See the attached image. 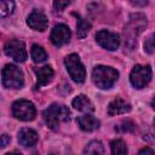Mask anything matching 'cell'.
Segmentation results:
<instances>
[{
  "instance_id": "obj_1",
  "label": "cell",
  "mask_w": 155,
  "mask_h": 155,
  "mask_svg": "<svg viewBox=\"0 0 155 155\" xmlns=\"http://www.w3.org/2000/svg\"><path fill=\"white\" fill-rule=\"evenodd\" d=\"M70 116H71V113L68 109V107L63 104H57V103L50 105L44 111V120L51 130L58 128V126L62 122H68L70 120Z\"/></svg>"
},
{
  "instance_id": "obj_2",
  "label": "cell",
  "mask_w": 155,
  "mask_h": 155,
  "mask_svg": "<svg viewBox=\"0 0 155 155\" xmlns=\"http://www.w3.org/2000/svg\"><path fill=\"white\" fill-rule=\"evenodd\" d=\"M147 27V17L142 13H136L130 17L128 23L125 25L124 33H125V45H127L130 48L134 46V42L137 40V36L143 31V29Z\"/></svg>"
},
{
  "instance_id": "obj_3",
  "label": "cell",
  "mask_w": 155,
  "mask_h": 155,
  "mask_svg": "<svg viewBox=\"0 0 155 155\" xmlns=\"http://www.w3.org/2000/svg\"><path fill=\"white\" fill-rule=\"evenodd\" d=\"M117 79H119V73L111 67L97 65L92 70V81L97 87L102 90L113 87V85L116 82Z\"/></svg>"
},
{
  "instance_id": "obj_4",
  "label": "cell",
  "mask_w": 155,
  "mask_h": 155,
  "mask_svg": "<svg viewBox=\"0 0 155 155\" xmlns=\"http://www.w3.org/2000/svg\"><path fill=\"white\" fill-rule=\"evenodd\" d=\"M2 85L6 88H22L24 85L22 70L15 64H6L2 69Z\"/></svg>"
},
{
  "instance_id": "obj_5",
  "label": "cell",
  "mask_w": 155,
  "mask_h": 155,
  "mask_svg": "<svg viewBox=\"0 0 155 155\" xmlns=\"http://www.w3.org/2000/svg\"><path fill=\"white\" fill-rule=\"evenodd\" d=\"M64 64H65V68H67V70H68L73 81H75L78 84H81V82L85 81L86 70H85L84 64L81 63L78 54L71 53V54L67 56L65 59H64Z\"/></svg>"
},
{
  "instance_id": "obj_6",
  "label": "cell",
  "mask_w": 155,
  "mask_h": 155,
  "mask_svg": "<svg viewBox=\"0 0 155 155\" xmlns=\"http://www.w3.org/2000/svg\"><path fill=\"white\" fill-rule=\"evenodd\" d=\"M12 115L21 121H31L36 115V109L31 102L19 99L12 104Z\"/></svg>"
},
{
  "instance_id": "obj_7",
  "label": "cell",
  "mask_w": 155,
  "mask_h": 155,
  "mask_svg": "<svg viewBox=\"0 0 155 155\" xmlns=\"http://www.w3.org/2000/svg\"><path fill=\"white\" fill-rule=\"evenodd\" d=\"M151 79V69L149 65H136L131 74H130V81L133 87L136 88H143L145 87Z\"/></svg>"
},
{
  "instance_id": "obj_8",
  "label": "cell",
  "mask_w": 155,
  "mask_h": 155,
  "mask_svg": "<svg viewBox=\"0 0 155 155\" xmlns=\"http://www.w3.org/2000/svg\"><path fill=\"white\" fill-rule=\"evenodd\" d=\"M4 51L5 53L11 57L13 61L18 62V63H22V62H25L27 57H28V53H27V50H25V45L24 42L19 41V40H8L6 44H5V47H4Z\"/></svg>"
},
{
  "instance_id": "obj_9",
  "label": "cell",
  "mask_w": 155,
  "mask_h": 155,
  "mask_svg": "<svg viewBox=\"0 0 155 155\" xmlns=\"http://www.w3.org/2000/svg\"><path fill=\"white\" fill-rule=\"evenodd\" d=\"M96 41L103 48L108 51H114L120 45V36L116 33L109 30H99L96 34Z\"/></svg>"
},
{
  "instance_id": "obj_10",
  "label": "cell",
  "mask_w": 155,
  "mask_h": 155,
  "mask_svg": "<svg viewBox=\"0 0 155 155\" xmlns=\"http://www.w3.org/2000/svg\"><path fill=\"white\" fill-rule=\"evenodd\" d=\"M70 35H71V33L65 24H57L53 27L51 35H50V39L54 46L61 47V46L69 42Z\"/></svg>"
},
{
  "instance_id": "obj_11",
  "label": "cell",
  "mask_w": 155,
  "mask_h": 155,
  "mask_svg": "<svg viewBox=\"0 0 155 155\" xmlns=\"http://www.w3.org/2000/svg\"><path fill=\"white\" fill-rule=\"evenodd\" d=\"M27 24L34 29V30H39V31H44L47 25H48V19L45 16L44 12L39 11V10H34L27 18Z\"/></svg>"
},
{
  "instance_id": "obj_12",
  "label": "cell",
  "mask_w": 155,
  "mask_h": 155,
  "mask_svg": "<svg viewBox=\"0 0 155 155\" xmlns=\"http://www.w3.org/2000/svg\"><path fill=\"white\" fill-rule=\"evenodd\" d=\"M128 111H131V104L120 97H116L115 99H113L108 105V114L110 116L126 114Z\"/></svg>"
},
{
  "instance_id": "obj_13",
  "label": "cell",
  "mask_w": 155,
  "mask_h": 155,
  "mask_svg": "<svg viewBox=\"0 0 155 155\" xmlns=\"http://www.w3.org/2000/svg\"><path fill=\"white\" fill-rule=\"evenodd\" d=\"M39 137L38 133L31 130V128H22L18 132V142L21 145L28 148V147H34L38 142Z\"/></svg>"
},
{
  "instance_id": "obj_14",
  "label": "cell",
  "mask_w": 155,
  "mask_h": 155,
  "mask_svg": "<svg viewBox=\"0 0 155 155\" xmlns=\"http://www.w3.org/2000/svg\"><path fill=\"white\" fill-rule=\"evenodd\" d=\"M35 74H36V85L38 86H45L47 85L52 78H53V69L50 65H44L41 68H35L34 69Z\"/></svg>"
},
{
  "instance_id": "obj_15",
  "label": "cell",
  "mask_w": 155,
  "mask_h": 155,
  "mask_svg": "<svg viewBox=\"0 0 155 155\" xmlns=\"http://www.w3.org/2000/svg\"><path fill=\"white\" fill-rule=\"evenodd\" d=\"M76 122H78L79 127L82 131H86V132H92V131H94L99 127V121L96 117H93L92 115H88V114L79 116L76 119Z\"/></svg>"
},
{
  "instance_id": "obj_16",
  "label": "cell",
  "mask_w": 155,
  "mask_h": 155,
  "mask_svg": "<svg viewBox=\"0 0 155 155\" xmlns=\"http://www.w3.org/2000/svg\"><path fill=\"white\" fill-rule=\"evenodd\" d=\"M71 104H73V107L76 110L82 111V113H86V114H90V113H92L94 110V107L91 103V101L86 96H84V94H80V96L75 97L73 99V103Z\"/></svg>"
},
{
  "instance_id": "obj_17",
  "label": "cell",
  "mask_w": 155,
  "mask_h": 155,
  "mask_svg": "<svg viewBox=\"0 0 155 155\" xmlns=\"http://www.w3.org/2000/svg\"><path fill=\"white\" fill-rule=\"evenodd\" d=\"M91 29V24L85 19L82 18L81 16H78V23H76V35L79 39H84L87 33L90 31Z\"/></svg>"
},
{
  "instance_id": "obj_18",
  "label": "cell",
  "mask_w": 155,
  "mask_h": 155,
  "mask_svg": "<svg viewBox=\"0 0 155 155\" xmlns=\"http://www.w3.org/2000/svg\"><path fill=\"white\" fill-rule=\"evenodd\" d=\"M30 54H31V58L35 63H42L46 61L47 58V53L45 52V50L39 46V45H33L31 46V51H30Z\"/></svg>"
},
{
  "instance_id": "obj_19",
  "label": "cell",
  "mask_w": 155,
  "mask_h": 155,
  "mask_svg": "<svg viewBox=\"0 0 155 155\" xmlns=\"http://www.w3.org/2000/svg\"><path fill=\"white\" fill-rule=\"evenodd\" d=\"M84 153L85 154H103L104 153V148H103V144L99 142V140H92L90 142L86 148L84 149Z\"/></svg>"
},
{
  "instance_id": "obj_20",
  "label": "cell",
  "mask_w": 155,
  "mask_h": 155,
  "mask_svg": "<svg viewBox=\"0 0 155 155\" xmlns=\"http://www.w3.org/2000/svg\"><path fill=\"white\" fill-rule=\"evenodd\" d=\"M15 10L13 0H0V15L1 17L10 16Z\"/></svg>"
},
{
  "instance_id": "obj_21",
  "label": "cell",
  "mask_w": 155,
  "mask_h": 155,
  "mask_svg": "<svg viewBox=\"0 0 155 155\" xmlns=\"http://www.w3.org/2000/svg\"><path fill=\"white\" fill-rule=\"evenodd\" d=\"M110 149H111L113 154H126L127 153L126 143L122 139H114V140H111Z\"/></svg>"
},
{
  "instance_id": "obj_22",
  "label": "cell",
  "mask_w": 155,
  "mask_h": 155,
  "mask_svg": "<svg viewBox=\"0 0 155 155\" xmlns=\"http://www.w3.org/2000/svg\"><path fill=\"white\" fill-rule=\"evenodd\" d=\"M144 51L147 53H153L155 51V33L151 34L144 42Z\"/></svg>"
},
{
  "instance_id": "obj_23",
  "label": "cell",
  "mask_w": 155,
  "mask_h": 155,
  "mask_svg": "<svg viewBox=\"0 0 155 155\" xmlns=\"http://www.w3.org/2000/svg\"><path fill=\"white\" fill-rule=\"evenodd\" d=\"M117 131H121V132H132L134 130V124L130 120L127 121H122L120 125H117L116 127Z\"/></svg>"
},
{
  "instance_id": "obj_24",
  "label": "cell",
  "mask_w": 155,
  "mask_h": 155,
  "mask_svg": "<svg viewBox=\"0 0 155 155\" xmlns=\"http://www.w3.org/2000/svg\"><path fill=\"white\" fill-rule=\"evenodd\" d=\"M69 2H70V0H54L53 5L57 11H63L69 5Z\"/></svg>"
},
{
  "instance_id": "obj_25",
  "label": "cell",
  "mask_w": 155,
  "mask_h": 155,
  "mask_svg": "<svg viewBox=\"0 0 155 155\" xmlns=\"http://www.w3.org/2000/svg\"><path fill=\"white\" fill-rule=\"evenodd\" d=\"M130 1H131V4H132L133 6H136V7H144V6H147L148 2H149V0H130Z\"/></svg>"
},
{
  "instance_id": "obj_26",
  "label": "cell",
  "mask_w": 155,
  "mask_h": 155,
  "mask_svg": "<svg viewBox=\"0 0 155 155\" xmlns=\"http://www.w3.org/2000/svg\"><path fill=\"white\" fill-rule=\"evenodd\" d=\"M8 143H10V137L7 134H2L1 136V148H5Z\"/></svg>"
},
{
  "instance_id": "obj_27",
  "label": "cell",
  "mask_w": 155,
  "mask_h": 155,
  "mask_svg": "<svg viewBox=\"0 0 155 155\" xmlns=\"http://www.w3.org/2000/svg\"><path fill=\"white\" fill-rule=\"evenodd\" d=\"M139 154H155V150L149 149V148H144V149L139 150Z\"/></svg>"
},
{
  "instance_id": "obj_28",
  "label": "cell",
  "mask_w": 155,
  "mask_h": 155,
  "mask_svg": "<svg viewBox=\"0 0 155 155\" xmlns=\"http://www.w3.org/2000/svg\"><path fill=\"white\" fill-rule=\"evenodd\" d=\"M151 105H153V108L155 109V97H154V99H153V102H151Z\"/></svg>"
},
{
  "instance_id": "obj_29",
  "label": "cell",
  "mask_w": 155,
  "mask_h": 155,
  "mask_svg": "<svg viewBox=\"0 0 155 155\" xmlns=\"http://www.w3.org/2000/svg\"><path fill=\"white\" fill-rule=\"evenodd\" d=\"M154 127H155V120H154Z\"/></svg>"
}]
</instances>
